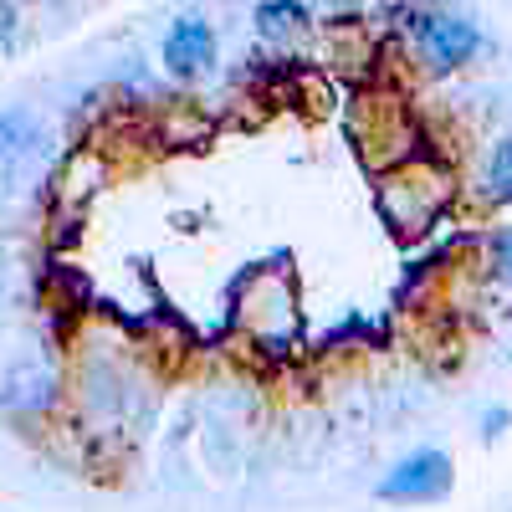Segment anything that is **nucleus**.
<instances>
[{
	"instance_id": "nucleus-1",
	"label": "nucleus",
	"mask_w": 512,
	"mask_h": 512,
	"mask_svg": "<svg viewBox=\"0 0 512 512\" xmlns=\"http://www.w3.org/2000/svg\"><path fill=\"white\" fill-rule=\"evenodd\" d=\"M446 487H451V456L436 451V446H425V451L400 456L390 472H384L379 497H390V502H431Z\"/></svg>"
},
{
	"instance_id": "nucleus-2",
	"label": "nucleus",
	"mask_w": 512,
	"mask_h": 512,
	"mask_svg": "<svg viewBox=\"0 0 512 512\" xmlns=\"http://www.w3.org/2000/svg\"><path fill=\"white\" fill-rule=\"evenodd\" d=\"M415 36H420V47L431 52L436 67H456L477 52V21L472 16H446V11H420L415 21Z\"/></svg>"
},
{
	"instance_id": "nucleus-3",
	"label": "nucleus",
	"mask_w": 512,
	"mask_h": 512,
	"mask_svg": "<svg viewBox=\"0 0 512 512\" xmlns=\"http://www.w3.org/2000/svg\"><path fill=\"white\" fill-rule=\"evenodd\" d=\"M210 52H216V31H210V21H200V16L175 21L169 36H164V62H169V72H180V77L200 72L210 62Z\"/></svg>"
},
{
	"instance_id": "nucleus-4",
	"label": "nucleus",
	"mask_w": 512,
	"mask_h": 512,
	"mask_svg": "<svg viewBox=\"0 0 512 512\" xmlns=\"http://www.w3.org/2000/svg\"><path fill=\"white\" fill-rule=\"evenodd\" d=\"M36 144H41V123H36V113L31 108H6L0 113V175H21V169L31 164V154H36Z\"/></svg>"
},
{
	"instance_id": "nucleus-5",
	"label": "nucleus",
	"mask_w": 512,
	"mask_h": 512,
	"mask_svg": "<svg viewBox=\"0 0 512 512\" xmlns=\"http://www.w3.org/2000/svg\"><path fill=\"white\" fill-rule=\"evenodd\" d=\"M52 369L41 364V359H26V364H16L11 374H6V384H0V405L6 410H21V415H31V410H47L52 405Z\"/></svg>"
},
{
	"instance_id": "nucleus-6",
	"label": "nucleus",
	"mask_w": 512,
	"mask_h": 512,
	"mask_svg": "<svg viewBox=\"0 0 512 512\" xmlns=\"http://www.w3.org/2000/svg\"><path fill=\"white\" fill-rule=\"evenodd\" d=\"M487 190L497 200H512V139L492 144V154H487Z\"/></svg>"
},
{
	"instance_id": "nucleus-7",
	"label": "nucleus",
	"mask_w": 512,
	"mask_h": 512,
	"mask_svg": "<svg viewBox=\"0 0 512 512\" xmlns=\"http://www.w3.org/2000/svg\"><path fill=\"white\" fill-rule=\"evenodd\" d=\"M497 262H502V272L512 277V226H507V231L497 236Z\"/></svg>"
},
{
	"instance_id": "nucleus-8",
	"label": "nucleus",
	"mask_w": 512,
	"mask_h": 512,
	"mask_svg": "<svg viewBox=\"0 0 512 512\" xmlns=\"http://www.w3.org/2000/svg\"><path fill=\"white\" fill-rule=\"evenodd\" d=\"M507 420H512L507 410H487V420H482V425H487V436H497V431H502V425H507Z\"/></svg>"
}]
</instances>
